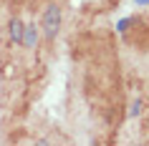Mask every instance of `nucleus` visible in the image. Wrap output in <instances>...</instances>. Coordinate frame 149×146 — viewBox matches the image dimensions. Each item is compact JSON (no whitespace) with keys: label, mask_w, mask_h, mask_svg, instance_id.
Here are the masks:
<instances>
[{"label":"nucleus","mask_w":149,"mask_h":146,"mask_svg":"<svg viewBox=\"0 0 149 146\" xmlns=\"http://www.w3.org/2000/svg\"><path fill=\"white\" fill-rule=\"evenodd\" d=\"M58 25H61V8L58 5H48L46 15H43V33H46V38H56Z\"/></svg>","instance_id":"f257e3e1"},{"label":"nucleus","mask_w":149,"mask_h":146,"mask_svg":"<svg viewBox=\"0 0 149 146\" xmlns=\"http://www.w3.org/2000/svg\"><path fill=\"white\" fill-rule=\"evenodd\" d=\"M36 40H38L36 25H25V28H23V43H25V48H33V46H36Z\"/></svg>","instance_id":"f03ea898"},{"label":"nucleus","mask_w":149,"mask_h":146,"mask_svg":"<svg viewBox=\"0 0 149 146\" xmlns=\"http://www.w3.org/2000/svg\"><path fill=\"white\" fill-rule=\"evenodd\" d=\"M23 28L25 25L20 23V20H13V23H10V35H13L15 43H23Z\"/></svg>","instance_id":"7ed1b4c3"},{"label":"nucleus","mask_w":149,"mask_h":146,"mask_svg":"<svg viewBox=\"0 0 149 146\" xmlns=\"http://www.w3.org/2000/svg\"><path fill=\"white\" fill-rule=\"evenodd\" d=\"M139 113H141V101H136L132 106V111H129V116H139Z\"/></svg>","instance_id":"20e7f679"},{"label":"nucleus","mask_w":149,"mask_h":146,"mask_svg":"<svg viewBox=\"0 0 149 146\" xmlns=\"http://www.w3.org/2000/svg\"><path fill=\"white\" fill-rule=\"evenodd\" d=\"M129 23H132V20H129V18H124V20H119V23H116V28H119L121 33H124L126 28H129Z\"/></svg>","instance_id":"39448f33"},{"label":"nucleus","mask_w":149,"mask_h":146,"mask_svg":"<svg viewBox=\"0 0 149 146\" xmlns=\"http://www.w3.org/2000/svg\"><path fill=\"white\" fill-rule=\"evenodd\" d=\"M136 5H149V0H134Z\"/></svg>","instance_id":"423d86ee"}]
</instances>
